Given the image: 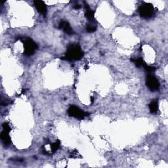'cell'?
Returning <instances> with one entry per match:
<instances>
[{
    "label": "cell",
    "instance_id": "6da1fadb",
    "mask_svg": "<svg viewBox=\"0 0 168 168\" xmlns=\"http://www.w3.org/2000/svg\"><path fill=\"white\" fill-rule=\"evenodd\" d=\"M84 52L82 51L80 46L78 44H71L68 47L65 56L63 57V60H78L82 59L84 56Z\"/></svg>",
    "mask_w": 168,
    "mask_h": 168
},
{
    "label": "cell",
    "instance_id": "7a4b0ae2",
    "mask_svg": "<svg viewBox=\"0 0 168 168\" xmlns=\"http://www.w3.org/2000/svg\"><path fill=\"white\" fill-rule=\"evenodd\" d=\"M21 40L24 45V54L26 56H32L34 54L36 50L38 49L37 44L28 38H23Z\"/></svg>",
    "mask_w": 168,
    "mask_h": 168
},
{
    "label": "cell",
    "instance_id": "3957f363",
    "mask_svg": "<svg viewBox=\"0 0 168 168\" xmlns=\"http://www.w3.org/2000/svg\"><path fill=\"white\" fill-rule=\"evenodd\" d=\"M139 13L141 17L145 18H150L154 14V9L152 4L143 3L139 8Z\"/></svg>",
    "mask_w": 168,
    "mask_h": 168
},
{
    "label": "cell",
    "instance_id": "277c9868",
    "mask_svg": "<svg viewBox=\"0 0 168 168\" xmlns=\"http://www.w3.org/2000/svg\"><path fill=\"white\" fill-rule=\"evenodd\" d=\"M68 114L70 116L79 120H82L85 117L90 115L89 113L84 112L82 110L79 109L78 107L74 105L69 107V109H68Z\"/></svg>",
    "mask_w": 168,
    "mask_h": 168
},
{
    "label": "cell",
    "instance_id": "5b68a950",
    "mask_svg": "<svg viewBox=\"0 0 168 168\" xmlns=\"http://www.w3.org/2000/svg\"><path fill=\"white\" fill-rule=\"evenodd\" d=\"M146 86L149 87V89L151 91H156L159 90L160 88V82L158 80V79L154 76L153 75L149 74L146 77Z\"/></svg>",
    "mask_w": 168,
    "mask_h": 168
},
{
    "label": "cell",
    "instance_id": "8992f818",
    "mask_svg": "<svg viewBox=\"0 0 168 168\" xmlns=\"http://www.w3.org/2000/svg\"><path fill=\"white\" fill-rule=\"evenodd\" d=\"M59 29L63 30L66 34L68 35H72L74 33V30H72L70 24L66 21H61L60 23H59Z\"/></svg>",
    "mask_w": 168,
    "mask_h": 168
},
{
    "label": "cell",
    "instance_id": "52a82bcc",
    "mask_svg": "<svg viewBox=\"0 0 168 168\" xmlns=\"http://www.w3.org/2000/svg\"><path fill=\"white\" fill-rule=\"evenodd\" d=\"M33 3H34L36 9L39 13H41L42 15H46L47 8H46V5L44 2L39 1V0H36V1L33 2Z\"/></svg>",
    "mask_w": 168,
    "mask_h": 168
},
{
    "label": "cell",
    "instance_id": "ba28073f",
    "mask_svg": "<svg viewBox=\"0 0 168 168\" xmlns=\"http://www.w3.org/2000/svg\"><path fill=\"white\" fill-rule=\"evenodd\" d=\"M85 17L88 20L89 22L91 23L95 24V19L94 17V11L91 10V9L89 8V6L87 5L86 3H85Z\"/></svg>",
    "mask_w": 168,
    "mask_h": 168
},
{
    "label": "cell",
    "instance_id": "9c48e42d",
    "mask_svg": "<svg viewBox=\"0 0 168 168\" xmlns=\"http://www.w3.org/2000/svg\"><path fill=\"white\" fill-rule=\"evenodd\" d=\"M0 137H1V139L5 145H9L11 144V138L9 137V132L3 131L1 133Z\"/></svg>",
    "mask_w": 168,
    "mask_h": 168
},
{
    "label": "cell",
    "instance_id": "30bf717a",
    "mask_svg": "<svg viewBox=\"0 0 168 168\" xmlns=\"http://www.w3.org/2000/svg\"><path fill=\"white\" fill-rule=\"evenodd\" d=\"M131 60L132 62L135 63L137 67H143V68L145 69L147 65L146 63L143 60V58H141V57H139L137 59V58L136 59H131Z\"/></svg>",
    "mask_w": 168,
    "mask_h": 168
},
{
    "label": "cell",
    "instance_id": "8fae6325",
    "mask_svg": "<svg viewBox=\"0 0 168 168\" xmlns=\"http://www.w3.org/2000/svg\"><path fill=\"white\" fill-rule=\"evenodd\" d=\"M149 110L151 113L152 114H155L158 112V102L157 100H153L149 104Z\"/></svg>",
    "mask_w": 168,
    "mask_h": 168
},
{
    "label": "cell",
    "instance_id": "7c38bea8",
    "mask_svg": "<svg viewBox=\"0 0 168 168\" xmlns=\"http://www.w3.org/2000/svg\"><path fill=\"white\" fill-rule=\"evenodd\" d=\"M86 30L87 32L92 33L97 30V25L93 23L87 24L86 26Z\"/></svg>",
    "mask_w": 168,
    "mask_h": 168
},
{
    "label": "cell",
    "instance_id": "4fadbf2b",
    "mask_svg": "<svg viewBox=\"0 0 168 168\" xmlns=\"http://www.w3.org/2000/svg\"><path fill=\"white\" fill-rule=\"evenodd\" d=\"M60 146V142L59 140H57V142H55V143H53L51 145V151L53 152H54L55 151L57 150V149L59 148Z\"/></svg>",
    "mask_w": 168,
    "mask_h": 168
},
{
    "label": "cell",
    "instance_id": "5bb4252c",
    "mask_svg": "<svg viewBox=\"0 0 168 168\" xmlns=\"http://www.w3.org/2000/svg\"><path fill=\"white\" fill-rule=\"evenodd\" d=\"M145 69L149 73H152V72H155L156 70V69L155 68V67L152 66H149V65H146V66L145 67Z\"/></svg>",
    "mask_w": 168,
    "mask_h": 168
},
{
    "label": "cell",
    "instance_id": "9a60e30c",
    "mask_svg": "<svg viewBox=\"0 0 168 168\" xmlns=\"http://www.w3.org/2000/svg\"><path fill=\"white\" fill-rule=\"evenodd\" d=\"M2 126H3V131L9 132V133L11 131V127L8 123H5V122L3 123Z\"/></svg>",
    "mask_w": 168,
    "mask_h": 168
},
{
    "label": "cell",
    "instance_id": "2e32d148",
    "mask_svg": "<svg viewBox=\"0 0 168 168\" xmlns=\"http://www.w3.org/2000/svg\"><path fill=\"white\" fill-rule=\"evenodd\" d=\"M74 9H79L80 8H82V5H76L73 7Z\"/></svg>",
    "mask_w": 168,
    "mask_h": 168
}]
</instances>
